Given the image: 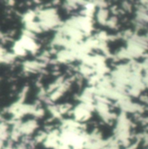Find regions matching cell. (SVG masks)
I'll return each mask as SVG.
<instances>
[{
    "label": "cell",
    "mask_w": 148,
    "mask_h": 149,
    "mask_svg": "<svg viewBox=\"0 0 148 149\" xmlns=\"http://www.w3.org/2000/svg\"><path fill=\"white\" fill-rule=\"evenodd\" d=\"M38 128V122L35 120H29L25 122H21L19 131L23 136H31Z\"/></svg>",
    "instance_id": "1"
}]
</instances>
